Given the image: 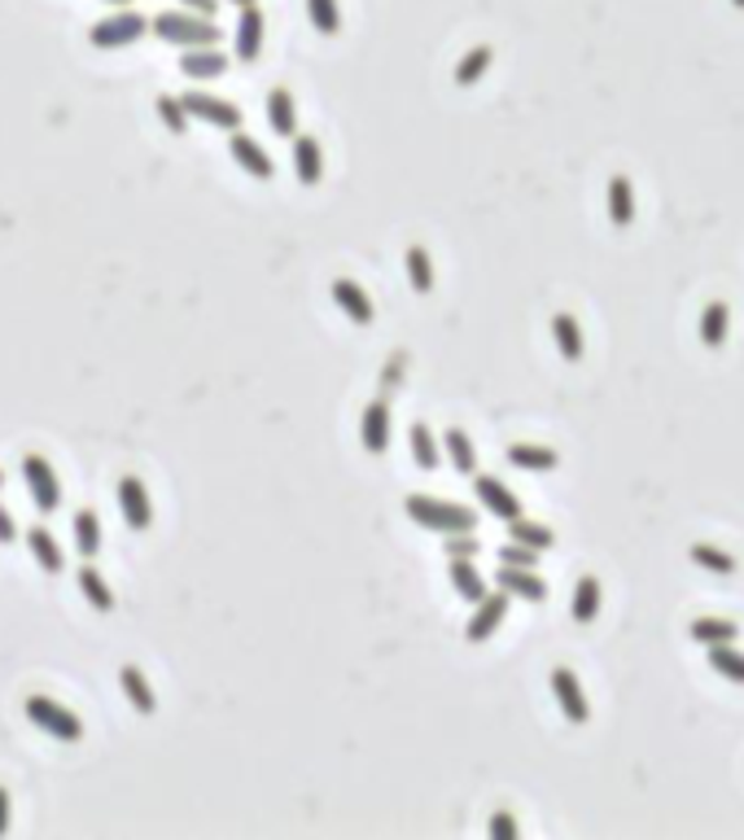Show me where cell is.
Returning <instances> with one entry per match:
<instances>
[{
  "instance_id": "6da1fadb",
  "label": "cell",
  "mask_w": 744,
  "mask_h": 840,
  "mask_svg": "<svg viewBox=\"0 0 744 840\" xmlns=\"http://www.w3.org/2000/svg\"><path fill=\"white\" fill-rule=\"evenodd\" d=\"M149 31H154L162 44H171V48H206V44L219 39L215 18H198V13H189V9H162V13H154V18H149Z\"/></svg>"
},
{
  "instance_id": "7a4b0ae2",
  "label": "cell",
  "mask_w": 744,
  "mask_h": 840,
  "mask_svg": "<svg viewBox=\"0 0 744 840\" xmlns=\"http://www.w3.org/2000/svg\"><path fill=\"white\" fill-rule=\"evenodd\" d=\"M403 512L433 534H460V530H477V512L464 503H447V499H429V495H407Z\"/></svg>"
},
{
  "instance_id": "3957f363",
  "label": "cell",
  "mask_w": 744,
  "mask_h": 840,
  "mask_svg": "<svg viewBox=\"0 0 744 840\" xmlns=\"http://www.w3.org/2000/svg\"><path fill=\"white\" fill-rule=\"evenodd\" d=\"M22 710H26V718H31L44 736H53V740H61V745H79V740H83V723H79V714H70V710L57 705L53 696H26Z\"/></svg>"
},
{
  "instance_id": "277c9868",
  "label": "cell",
  "mask_w": 744,
  "mask_h": 840,
  "mask_svg": "<svg viewBox=\"0 0 744 840\" xmlns=\"http://www.w3.org/2000/svg\"><path fill=\"white\" fill-rule=\"evenodd\" d=\"M145 31H149V18L123 4L119 13H105L101 22L88 26V44H92V48H127V44H136Z\"/></svg>"
},
{
  "instance_id": "5b68a950",
  "label": "cell",
  "mask_w": 744,
  "mask_h": 840,
  "mask_svg": "<svg viewBox=\"0 0 744 840\" xmlns=\"http://www.w3.org/2000/svg\"><path fill=\"white\" fill-rule=\"evenodd\" d=\"M22 481H26V490H31V503H35L44 517L61 508V481H57V473H53V464H48L44 455H35V451L22 455Z\"/></svg>"
},
{
  "instance_id": "8992f818",
  "label": "cell",
  "mask_w": 744,
  "mask_h": 840,
  "mask_svg": "<svg viewBox=\"0 0 744 840\" xmlns=\"http://www.w3.org/2000/svg\"><path fill=\"white\" fill-rule=\"evenodd\" d=\"M180 105H184L189 118L211 123V127H219V132H237V127L246 123L241 105H233V101H224V97H211V92H184Z\"/></svg>"
},
{
  "instance_id": "52a82bcc",
  "label": "cell",
  "mask_w": 744,
  "mask_h": 840,
  "mask_svg": "<svg viewBox=\"0 0 744 840\" xmlns=\"http://www.w3.org/2000/svg\"><path fill=\"white\" fill-rule=\"evenodd\" d=\"M508 600H512L508 591H495V595L486 591V595L477 600V609H473L469 626H464V639H469V644H486V639L504 626V617H508Z\"/></svg>"
},
{
  "instance_id": "ba28073f",
  "label": "cell",
  "mask_w": 744,
  "mask_h": 840,
  "mask_svg": "<svg viewBox=\"0 0 744 840\" xmlns=\"http://www.w3.org/2000/svg\"><path fill=\"white\" fill-rule=\"evenodd\" d=\"M228 154H233V162L246 171V175H255V180H272V171H277V162L268 158V149L250 136V132H228Z\"/></svg>"
},
{
  "instance_id": "9c48e42d",
  "label": "cell",
  "mask_w": 744,
  "mask_h": 840,
  "mask_svg": "<svg viewBox=\"0 0 744 840\" xmlns=\"http://www.w3.org/2000/svg\"><path fill=\"white\" fill-rule=\"evenodd\" d=\"M119 512L132 530H149L154 525V503L140 477H119Z\"/></svg>"
},
{
  "instance_id": "30bf717a",
  "label": "cell",
  "mask_w": 744,
  "mask_h": 840,
  "mask_svg": "<svg viewBox=\"0 0 744 840\" xmlns=\"http://www.w3.org/2000/svg\"><path fill=\"white\" fill-rule=\"evenodd\" d=\"M473 490H477V503L486 508V512H495L499 521H512V517H521V499L499 481V477H491V473H477L473 477Z\"/></svg>"
},
{
  "instance_id": "8fae6325",
  "label": "cell",
  "mask_w": 744,
  "mask_h": 840,
  "mask_svg": "<svg viewBox=\"0 0 744 840\" xmlns=\"http://www.w3.org/2000/svg\"><path fill=\"white\" fill-rule=\"evenodd\" d=\"M552 692H556V705H561V714L570 718V723H587L591 718V710H587V696H583V683H578V674L574 670H565V666H556L552 670Z\"/></svg>"
},
{
  "instance_id": "7c38bea8",
  "label": "cell",
  "mask_w": 744,
  "mask_h": 840,
  "mask_svg": "<svg viewBox=\"0 0 744 840\" xmlns=\"http://www.w3.org/2000/svg\"><path fill=\"white\" fill-rule=\"evenodd\" d=\"M495 587L508 591V595H517V600H530V604L548 600V582H543L534 569H521V565H499V569H495Z\"/></svg>"
},
{
  "instance_id": "4fadbf2b",
  "label": "cell",
  "mask_w": 744,
  "mask_h": 840,
  "mask_svg": "<svg viewBox=\"0 0 744 840\" xmlns=\"http://www.w3.org/2000/svg\"><path fill=\"white\" fill-rule=\"evenodd\" d=\"M263 31H268L263 9H259V4H246V9L237 13V35H233L241 61H259V53H263Z\"/></svg>"
},
{
  "instance_id": "5bb4252c",
  "label": "cell",
  "mask_w": 744,
  "mask_h": 840,
  "mask_svg": "<svg viewBox=\"0 0 744 840\" xmlns=\"http://www.w3.org/2000/svg\"><path fill=\"white\" fill-rule=\"evenodd\" d=\"M334 303H338V311H342L347 320H356L360 329H369L372 316H376V311H372V298L351 276H338V281H334Z\"/></svg>"
},
{
  "instance_id": "9a60e30c",
  "label": "cell",
  "mask_w": 744,
  "mask_h": 840,
  "mask_svg": "<svg viewBox=\"0 0 744 840\" xmlns=\"http://www.w3.org/2000/svg\"><path fill=\"white\" fill-rule=\"evenodd\" d=\"M360 442L369 455H381L390 446V404L385 399H372L360 417Z\"/></svg>"
},
{
  "instance_id": "2e32d148",
  "label": "cell",
  "mask_w": 744,
  "mask_h": 840,
  "mask_svg": "<svg viewBox=\"0 0 744 840\" xmlns=\"http://www.w3.org/2000/svg\"><path fill=\"white\" fill-rule=\"evenodd\" d=\"M180 70H184L189 79H219V75H228V57H224L215 44H206V48H180Z\"/></svg>"
},
{
  "instance_id": "e0dca14e",
  "label": "cell",
  "mask_w": 744,
  "mask_h": 840,
  "mask_svg": "<svg viewBox=\"0 0 744 840\" xmlns=\"http://www.w3.org/2000/svg\"><path fill=\"white\" fill-rule=\"evenodd\" d=\"M447 578H451L455 595L469 600V604H477V600L486 595V578H482V569L473 565V556H451V560H447Z\"/></svg>"
},
{
  "instance_id": "ac0fdd59",
  "label": "cell",
  "mask_w": 744,
  "mask_h": 840,
  "mask_svg": "<svg viewBox=\"0 0 744 840\" xmlns=\"http://www.w3.org/2000/svg\"><path fill=\"white\" fill-rule=\"evenodd\" d=\"M294 171H298V184L316 189L320 175H325V154H320V140L316 136H298L294 132Z\"/></svg>"
},
{
  "instance_id": "d6986e66",
  "label": "cell",
  "mask_w": 744,
  "mask_h": 840,
  "mask_svg": "<svg viewBox=\"0 0 744 840\" xmlns=\"http://www.w3.org/2000/svg\"><path fill=\"white\" fill-rule=\"evenodd\" d=\"M26 547H31V556L40 560V569H44V574H61V569H66L61 543H57L44 525H26Z\"/></svg>"
},
{
  "instance_id": "ffe728a7",
  "label": "cell",
  "mask_w": 744,
  "mask_h": 840,
  "mask_svg": "<svg viewBox=\"0 0 744 840\" xmlns=\"http://www.w3.org/2000/svg\"><path fill=\"white\" fill-rule=\"evenodd\" d=\"M504 455L512 468H526V473H552L561 464V455L552 446H530V442H512Z\"/></svg>"
},
{
  "instance_id": "44dd1931",
  "label": "cell",
  "mask_w": 744,
  "mask_h": 840,
  "mask_svg": "<svg viewBox=\"0 0 744 840\" xmlns=\"http://www.w3.org/2000/svg\"><path fill=\"white\" fill-rule=\"evenodd\" d=\"M268 127H272L277 136H294V132H298V105H294V97H290L285 88H272V92H268Z\"/></svg>"
},
{
  "instance_id": "7402d4cb",
  "label": "cell",
  "mask_w": 744,
  "mask_h": 840,
  "mask_svg": "<svg viewBox=\"0 0 744 840\" xmlns=\"http://www.w3.org/2000/svg\"><path fill=\"white\" fill-rule=\"evenodd\" d=\"M442 451H447V459H451V468H455V473H477V451H473V438H469L460 424H451V429L442 433Z\"/></svg>"
},
{
  "instance_id": "603a6c76",
  "label": "cell",
  "mask_w": 744,
  "mask_h": 840,
  "mask_svg": "<svg viewBox=\"0 0 744 840\" xmlns=\"http://www.w3.org/2000/svg\"><path fill=\"white\" fill-rule=\"evenodd\" d=\"M119 683H123V696H127V705H132L136 714H154V710H158V696H154V688L145 683V674H140L136 666H123Z\"/></svg>"
},
{
  "instance_id": "cb8c5ba5",
  "label": "cell",
  "mask_w": 744,
  "mask_h": 840,
  "mask_svg": "<svg viewBox=\"0 0 744 840\" xmlns=\"http://www.w3.org/2000/svg\"><path fill=\"white\" fill-rule=\"evenodd\" d=\"M407 442H412V459H416V468L433 473V468L442 464V451H438V442H433V433H429L425 420H416V424L407 429Z\"/></svg>"
},
{
  "instance_id": "d4e9b609",
  "label": "cell",
  "mask_w": 744,
  "mask_h": 840,
  "mask_svg": "<svg viewBox=\"0 0 744 840\" xmlns=\"http://www.w3.org/2000/svg\"><path fill=\"white\" fill-rule=\"evenodd\" d=\"M552 338H556L561 355H565L570 364H578V360H583V329H578V320H574L570 311L552 316Z\"/></svg>"
},
{
  "instance_id": "484cf974",
  "label": "cell",
  "mask_w": 744,
  "mask_h": 840,
  "mask_svg": "<svg viewBox=\"0 0 744 840\" xmlns=\"http://www.w3.org/2000/svg\"><path fill=\"white\" fill-rule=\"evenodd\" d=\"M688 635L697 639V644H706V648H714V644H736V622H728V617H697L692 626H688Z\"/></svg>"
},
{
  "instance_id": "4316f807",
  "label": "cell",
  "mask_w": 744,
  "mask_h": 840,
  "mask_svg": "<svg viewBox=\"0 0 744 840\" xmlns=\"http://www.w3.org/2000/svg\"><path fill=\"white\" fill-rule=\"evenodd\" d=\"M609 219L618 228H627L635 219V193H631V180L627 175H613L609 180Z\"/></svg>"
},
{
  "instance_id": "83f0119b",
  "label": "cell",
  "mask_w": 744,
  "mask_h": 840,
  "mask_svg": "<svg viewBox=\"0 0 744 840\" xmlns=\"http://www.w3.org/2000/svg\"><path fill=\"white\" fill-rule=\"evenodd\" d=\"M75 552H79L83 560H92V556L101 552V521H97L92 508L75 512Z\"/></svg>"
},
{
  "instance_id": "f1b7e54d",
  "label": "cell",
  "mask_w": 744,
  "mask_h": 840,
  "mask_svg": "<svg viewBox=\"0 0 744 840\" xmlns=\"http://www.w3.org/2000/svg\"><path fill=\"white\" fill-rule=\"evenodd\" d=\"M403 268H407V285H412L416 294H429V290H433V263H429L425 246H407Z\"/></svg>"
},
{
  "instance_id": "f546056e",
  "label": "cell",
  "mask_w": 744,
  "mask_h": 840,
  "mask_svg": "<svg viewBox=\"0 0 744 840\" xmlns=\"http://www.w3.org/2000/svg\"><path fill=\"white\" fill-rule=\"evenodd\" d=\"M508 538H512V543H526V547H534V552H548V547L556 543V534H552L548 525L526 521V517H512V521H508Z\"/></svg>"
},
{
  "instance_id": "4dcf8cb0",
  "label": "cell",
  "mask_w": 744,
  "mask_h": 840,
  "mask_svg": "<svg viewBox=\"0 0 744 840\" xmlns=\"http://www.w3.org/2000/svg\"><path fill=\"white\" fill-rule=\"evenodd\" d=\"M79 591H83V600H88L97 613H110V609H114V591H110V582H105L92 565L79 569Z\"/></svg>"
},
{
  "instance_id": "1f68e13d",
  "label": "cell",
  "mask_w": 744,
  "mask_h": 840,
  "mask_svg": "<svg viewBox=\"0 0 744 840\" xmlns=\"http://www.w3.org/2000/svg\"><path fill=\"white\" fill-rule=\"evenodd\" d=\"M596 613H600V578H578V587H574V622H596Z\"/></svg>"
},
{
  "instance_id": "d6a6232c",
  "label": "cell",
  "mask_w": 744,
  "mask_h": 840,
  "mask_svg": "<svg viewBox=\"0 0 744 840\" xmlns=\"http://www.w3.org/2000/svg\"><path fill=\"white\" fill-rule=\"evenodd\" d=\"M154 110H158V123H162V127H167L171 136H180V140L189 136V123H193V118L184 114V105H180V97H171V92H162V97L154 101Z\"/></svg>"
},
{
  "instance_id": "836d02e7",
  "label": "cell",
  "mask_w": 744,
  "mask_h": 840,
  "mask_svg": "<svg viewBox=\"0 0 744 840\" xmlns=\"http://www.w3.org/2000/svg\"><path fill=\"white\" fill-rule=\"evenodd\" d=\"M486 66H491V44H477V48H469V53L455 61V83H460V88L477 83V79L486 75Z\"/></svg>"
},
{
  "instance_id": "e575fe53",
  "label": "cell",
  "mask_w": 744,
  "mask_h": 840,
  "mask_svg": "<svg viewBox=\"0 0 744 840\" xmlns=\"http://www.w3.org/2000/svg\"><path fill=\"white\" fill-rule=\"evenodd\" d=\"M307 18H312V26H316L320 35H338V31H342V9H338V0H307Z\"/></svg>"
},
{
  "instance_id": "d590c367",
  "label": "cell",
  "mask_w": 744,
  "mask_h": 840,
  "mask_svg": "<svg viewBox=\"0 0 744 840\" xmlns=\"http://www.w3.org/2000/svg\"><path fill=\"white\" fill-rule=\"evenodd\" d=\"M710 666H714L723 679L744 683V652H736L732 644H714V648H710Z\"/></svg>"
},
{
  "instance_id": "8d00e7d4",
  "label": "cell",
  "mask_w": 744,
  "mask_h": 840,
  "mask_svg": "<svg viewBox=\"0 0 744 840\" xmlns=\"http://www.w3.org/2000/svg\"><path fill=\"white\" fill-rule=\"evenodd\" d=\"M723 338H728V307H723V303H710V307L701 311V342H706V347H723Z\"/></svg>"
},
{
  "instance_id": "74e56055",
  "label": "cell",
  "mask_w": 744,
  "mask_h": 840,
  "mask_svg": "<svg viewBox=\"0 0 744 840\" xmlns=\"http://www.w3.org/2000/svg\"><path fill=\"white\" fill-rule=\"evenodd\" d=\"M692 560H697L701 569H710V574H736V560H732L728 552L710 547V543H697V547H692Z\"/></svg>"
},
{
  "instance_id": "f35d334b",
  "label": "cell",
  "mask_w": 744,
  "mask_h": 840,
  "mask_svg": "<svg viewBox=\"0 0 744 840\" xmlns=\"http://www.w3.org/2000/svg\"><path fill=\"white\" fill-rule=\"evenodd\" d=\"M447 543H442V552H447V560L451 556H477L482 552V543H477V534L473 530H460V534H442Z\"/></svg>"
},
{
  "instance_id": "ab89813d",
  "label": "cell",
  "mask_w": 744,
  "mask_h": 840,
  "mask_svg": "<svg viewBox=\"0 0 744 840\" xmlns=\"http://www.w3.org/2000/svg\"><path fill=\"white\" fill-rule=\"evenodd\" d=\"M499 565H521V569H534V565H539V552H534V547H526V543H512V538H508V543L499 547Z\"/></svg>"
},
{
  "instance_id": "60d3db41",
  "label": "cell",
  "mask_w": 744,
  "mask_h": 840,
  "mask_svg": "<svg viewBox=\"0 0 744 840\" xmlns=\"http://www.w3.org/2000/svg\"><path fill=\"white\" fill-rule=\"evenodd\" d=\"M517 832H521V828H517L512 815H495V819H491V840H517Z\"/></svg>"
},
{
  "instance_id": "b9f144b4",
  "label": "cell",
  "mask_w": 744,
  "mask_h": 840,
  "mask_svg": "<svg viewBox=\"0 0 744 840\" xmlns=\"http://www.w3.org/2000/svg\"><path fill=\"white\" fill-rule=\"evenodd\" d=\"M180 9L198 13V18H215L219 13V0H180Z\"/></svg>"
},
{
  "instance_id": "7bdbcfd3",
  "label": "cell",
  "mask_w": 744,
  "mask_h": 840,
  "mask_svg": "<svg viewBox=\"0 0 744 840\" xmlns=\"http://www.w3.org/2000/svg\"><path fill=\"white\" fill-rule=\"evenodd\" d=\"M13 538H18V521H13V517H9V508H4V503H0V543H4V547H9V543H13Z\"/></svg>"
},
{
  "instance_id": "ee69618b",
  "label": "cell",
  "mask_w": 744,
  "mask_h": 840,
  "mask_svg": "<svg viewBox=\"0 0 744 840\" xmlns=\"http://www.w3.org/2000/svg\"><path fill=\"white\" fill-rule=\"evenodd\" d=\"M4 828H9V793L0 788V837H4Z\"/></svg>"
},
{
  "instance_id": "f6af8a7d",
  "label": "cell",
  "mask_w": 744,
  "mask_h": 840,
  "mask_svg": "<svg viewBox=\"0 0 744 840\" xmlns=\"http://www.w3.org/2000/svg\"><path fill=\"white\" fill-rule=\"evenodd\" d=\"M228 4H237V9H246V4H255V0H228Z\"/></svg>"
},
{
  "instance_id": "bcb514c9",
  "label": "cell",
  "mask_w": 744,
  "mask_h": 840,
  "mask_svg": "<svg viewBox=\"0 0 744 840\" xmlns=\"http://www.w3.org/2000/svg\"><path fill=\"white\" fill-rule=\"evenodd\" d=\"M105 4H119V9H123V4H127V0H105Z\"/></svg>"
},
{
  "instance_id": "7dc6e473",
  "label": "cell",
  "mask_w": 744,
  "mask_h": 840,
  "mask_svg": "<svg viewBox=\"0 0 744 840\" xmlns=\"http://www.w3.org/2000/svg\"><path fill=\"white\" fill-rule=\"evenodd\" d=\"M732 4H736V9H744V0H732Z\"/></svg>"
},
{
  "instance_id": "c3c4849f",
  "label": "cell",
  "mask_w": 744,
  "mask_h": 840,
  "mask_svg": "<svg viewBox=\"0 0 744 840\" xmlns=\"http://www.w3.org/2000/svg\"><path fill=\"white\" fill-rule=\"evenodd\" d=\"M0 481H4V477H0Z\"/></svg>"
}]
</instances>
